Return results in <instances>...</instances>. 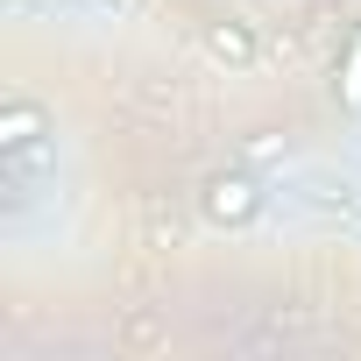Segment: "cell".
<instances>
[{
    "instance_id": "7a4b0ae2",
    "label": "cell",
    "mask_w": 361,
    "mask_h": 361,
    "mask_svg": "<svg viewBox=\"0 0 361 361\" xmlns=\"http://www.w3.org/2000/svg\"><path fill=\"white\" fill-rule=\"evenodd\" d=\"M36 142H43V106H29V99L0 106V149H8V163H15V156H29Z\"/></svg>"
},
{
    "instance_id": "3957f363",
    "label": "cell",
    "mask_w": 361,
    "mask_h": 361,
    "mask_svg": "<svg viewBox=\"0 0 361 361\" xmlns=\"http://www.w3.org/2000/svg\"><path fill=\"white\" fill-rule=\"evenodd\" d=\"M213 57H227V64H248V57H255V43H248V36L227 22V29H213Z\"/></svg>"
},
{
    "instance_id": "277c9868",
    "label": "cell",
    "mask_w": 361,
    "mask_h": 361,
    "mask_svg": "<svg viewBox=\"0 0 361 361\" xmlns=\"http://www.w3.org/2000/svg\"><path fill=\"white\" fill-rule=\"evenodd\" d=\"M340 99H347V106H361V36H354V50H347V71H340Z\"/></svg>"
},
{
    "instance_id": "6da1fadb",
    "label": "cell",
    "mask_w": 361,
    "mask_h": 361,
    "mask_svg": "<svg viewBox=\"0 0 361 361\" xmlns=\"http://www.w3.org/2000/svg\"><path fill=\"white\" fill-rule=\"evenodd\" d=\"M255 213H262V185H255V177H213V185H206V220L248 227Z\"/></svg>"
},
{
    "instance_id": "5b68a950",
    "label": "cell",
    "mask_w": 361,
    "mask_h": 361,
    "mask_svg": "<svg viewBox=\"0 0 361 361\" xmlns=\"http://www.w3.org/2000/svg\"><path fill=\"white\" fill-rule=\"evenodd\" d=\"M114 8H121V0H114Z\"/></svg>"
}]
</instances>
